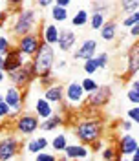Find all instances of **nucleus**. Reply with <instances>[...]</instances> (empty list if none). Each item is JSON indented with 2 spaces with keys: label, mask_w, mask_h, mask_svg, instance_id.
<instances>
[{
  "label": "nucleus",
  "mask_w": 139,
  "mask_h": 161,
  "mask_svg": "<svg viewBox=\"0 0 139 161\" xmlns=\"http://www.w3.org/2000/svg\"><path fill=\"white\" fill-rule=\"evenodd\" d=\"M73 136L77 137V143L92 147L95 141H101L104 137L106 132V123L101 117L99 112H95L93 115H84L73 125Z\"/></svg>",
  "instance_id": "obj_1"
},
{
  "label": "nucleus",
  "mask_w": 139,
  "mask_h": 161,
  "mask_svg": "<svg viewBox=\"0 0 139 161\" xmlns=\"http://www.w3.org/2000/svg\"><path fill=\"white\" fill-rule=\"evenodd\" d=\"M40 28V13L35 6L31 4H24L20 9H17L11 17V35L13 37H24L30 33H37Z\"/></svg>",
  "instance_id": "obj_2"
},
{
  "label": "nucleus",
  "mask_w": 139,
  "mask_h": 161,
  "mask_svg": "<svg viewBox=\"0 0 139 161\" xmlns=\"http://www.w3.org/2000/svg\"><path fill=\"white\" fill-rule=\"evenodd\" d=\"M55 62H57V51H55V48L48 46V44H40V48L37 50V53L31 59V66H33V70L37 73V79L40 75L51 73Z\"/></svg>",
  "instance_id": "obj_3"
},
{
  "label": "nucleus",
  "mask_w": 139,
  "mask_h": 161,
  "mask_svg": "<svg viewBox=\"0 0 139 161\" xmlns=\"http://www.w3.org/2000/svg\"><path fill=\"white\" fill-rule=\"evenodd\" d=\"M40 119L33 112H24L17 119H13V132L17 137H33L39 130Z\"/></svg>",
  "instance_id": "obj_4"
},
{
  "label": "nucleus",
  "mask_w": 139,
  "mask_h": 161,
  "mask_svg": "<svg viewBox=\"0 0 139 161\" xmlns=\"http://www.w3.org/2000/svg\"><path fill=\"white\" fill-rule=\"evenodd\" d=\"M6 77L9 79L11 86H15V88H19V90H22V92H26V88H30L31 84L37 80V73H35L33 66H31V60H26L22 68L11 71V73H6Z\"/></svg>",
  "instance_id": "obj_5"
},
{
  "label": "nucleus",
  "mask_w": 139,
  "mask_h": 161,
  "mask_svg": "<svg viewBox=\"0 0 139 161\" xmlns=\"http://www.w3.org/2000/svg\"><path fill=\"white\" fill-rule=\"evenodd\" d=\"M112 99V86L110 84H99V88L86 95V103H84V108L92 112H101Z\"/></svg>",
  "instance_id": "obj_6"
},
{
  "label": "nucleus",
  "mask_w": 139,
  "mask_h": 161,
  "mask_svg": "<svg viewBox=\"0 0 139 161\" xmlns=\"http://www.w3.org/2000/svg\"><path fill=\"white\" fill-rule=\"evenodd\" d=\"M2 95H4V103L8 104V108H9V112H11L9 119H17L20 114H22V108H24L26 92L19 90V88H15V86H8Z\"/></svg>",
  "instance_id": "obj_7"
},
{
  "label": "nucleus",
  "mask_w": 139,
  "mask_h": 161,
  "mask_svg": "<svg viewBox=\"0 0 139 161\" xmlns=\"http://www.w3.org/2000/svg\"><path fill=\"white\" fill-rule=\"evenodd\" d=\"M20 150H22V145L15 134H2L0 136V161H15Z\"/></svg>",
  "instance_id": "obj_8"
},
{
  "label": "nucleus",
  "mask_w": 139,
  "mask_h": 161,
  "mask_svg": "<svg viewBox=\"0 0 139 161\" xmlns=\"http://www.w3.org/2000/svg\"><path fill=\"white\" fill-rule=\"evenodd\" d=\"M64 103L68 104V108H84V103H86V93L82 92L81 84L77 80H71L64 86Z\"/></svg>",
  "instance_id": "obj_9"
},
{
  "label": "nucleus",
  "mask_w": 139,
  "mask_h": 161,
  "mask_svg": "<svg viewBox=\"0 0 139 161\" xmlns=\"http://www.w3.org/2000/svg\"><path fill=\"white\" fill-rule=\"evenodd\" d=\"M40 44H42V40H40V37H39V31H37V33H30V35H24V37L17 39L15 48H17L28 60H31L33 55L37 53V50L40 48Z\"/></svg>",
  "instance_id": "obj_10"
},
{
  "label": "nucleus",
  "mask_w": 139,
  "mask_h": 161,
  "mask_svg": "<svg viewBox=\"0 0 139 161\" xmlns=\"http://www.w3.org/2000/svg\"><path fill=\"white\" fill-rule=\"evenodd\" d=\"M115 150L119 154V158H126L128 159L134 152L139 150V143L136 139V136L134 134H121L117 143H115Z\"/></svg>",
  "instance_id": "obj_11"
},
{
  "label": "nucleus",
  "mask_w": 139,
  "mask_h": 161,
  "mask_svg": "<svg viewBox=\"0 0 139 161\" xmlns=\"http://www.w3.org/2000/svg\"><path fill=\"white\" fill-rule=\"evenodd\" d=\"M97 48H99V42L95 39H84L79 46L73 50V60H82V62H84V60L95 57Z\"/></svg>",
  "instance_id": "obj_12"
},
{
  "label": "nucleus",
  "mask_w": 139,
  "mask_h": 161,
  "mask_svg": "<svg viewBox=\"0 0 139 161\" xmlns=\"http://www.w3.org/2000/svg\"><path fill=\"white\" fill-rule=\"evenodd\" d=\"M60 35V28L53 22H40L39 28V37L42 40V44H48V46H57V40Z\"/></svg>",
  "instance_id": "obj_13"
},
{
  "label": "nucleus",
  "mask_w": 139,
  "mask_h": 161,
  "mask_svg": "<svg viewBox=\"0 0 139 161\" xmlns=\"http://www.w3.org/2000/svg\"><path fill=\"white\" fill-rule=\"evenodd\" d=\"M26 57L20 53L15 46L11 48L8 53H6V57H4V66H2V71L4 73H11V71L19 70V68H22L24 66V62H26Z\"/></svg>",
  "instance_id": "obj_14"
},
{
  "label": "nucleus",
  "mask_w": 139,
  "mask_h": 161,
  "mask_svg": "<svg viewBox=\"0 0 139 161\" xmlns=\"http://www.w3.org/2000/svg\"><path fill=\"white\" fill-rule=\"evenodd\" d=\"M126 73H125V79H136V75H137L139 71V44L137 42H134L132 46H130L128 50H126Z\"/></svg>",
  "instance_id": "obj_15"
},
{
  "label": "nucleus",
  "mask_w": 139,
  "mask_h": 161,
  "mask_svg": "<svg viewBox=\"0 0 139 161\" xmlns=\"http://www.w3.org/2000/svg\"><path fill=\"white\" fill-rule=\"evenodd\" d=\"M64 158L68 161H84L88 159L90 156H92V152H90V147L86 145H81V143H70L68 147L64 148Z\"/></svg>",
  "instance_id": "obj_16"
},
{
  "label": "nucleus",
  "mask_w": 139,
  "mask_h": 161,
  "mask_svg": "<svg viewBox=\"0 0 139 161\" xmlns=\"http://www.w3.org/2000/svg\"><path fill=\"white\" fill-rule=\"evenodd\" d=\"M77 48V33L73 30H60L59 40H57V50L62 53H70Z\"/></svg>",
  "instance_id": "obj_17"
},
{
  "label": "nucleus",
  "mask_w": 139,
  "mask_h": 161,
  "mask_svg": "<svg viewBox=\"0 0 139 161\" xmlns=\"http://www.w3.org/2000/svg\"><path fill=\"white\" fill-rule=\"evenodd\" d=\"M48 148H50V139L46 136H33L24 145V152L31 154V156H37L40 152H46Z\"/></svg>",
  "instance_id": "obj_18"
},
{
  "label": "nucleus",
  "mask_w": 139,
  "mask_h": 161,
  "mask_svg": "<svg viewBox=\"0 0 139 161\" xmlns=\"http://www.w3.org/2000/svg\"><path fill=\"white\" fill-rule=\"evenodd\" d=\"M42 99L48 101L51 106H53V104H60V103H64V84L55 82V84H51V86H48V88H44V95H42Z\"/></svg>",
  "instance_id": "obj_19"
},
{
  "label": "nucleus",
  "mask_w": 139,
  "mask_h": 161,
  "mask_svg": "<svg viewBox=\"0 0 139 161\" xmlns=\"http://www.w3.org/2000/svg\"><path fill=\"white\" fill-rule=\"evenodd\" d=\"M64 125H66V115H62V114H59V112H53V115H51V117L40 121L39 130L44 132V134H48V132L59 130L60 126H64Z\"/></svg>",
  "instance_id": "obj_20"
},
{
  "label": "nucleus",
  "mask_w": 139,
  "mask_h": 161,
  "mask_svg": "<svg viewBox=\"0 0 139 161\" xmlns=\"http://www.w3.org/2000/svg\"><path fill=\"white\" fill-rule=\"evenodd\" d=\"M99 35L104 42H114L117 39V35H119V22L115 19H108L103 24V28L99 30Z\"/></svg>",
  "instance_id": "obj_21"
},
{
  "label": "nucleus",
  "mask_w": 139,
  "mask_h": 161,
  "mask_svg": "<svg viewBox=\"0 0 139 161\" xmlns=\"http://www.w3.org/2000/svg\"><path fill=\"white\" fill-rule=\"evenodd\" d=\"M33 110H35L33 114H35L40 121L51 117V115H53V112H55V110H53V106H51L48 101H44L42 97H37V99H35V103H33Z\"/></svg>",
  "instance_id": "obj_22"
},
{
  "label": "nucleus",
  "mask_w": 139,
  "mask_h": 161,
  "mask_svg": "<svg viewBox=\"0 0 139 161\" xmlns=\"http://www.w3.org/2000/svg\"><path fill=\"white\" fill-rule=\"evenodd\" d=\"M68 145H70V139H68V134L66 132L55 134L53 139L50 141V147H51V150H53V154H62Z\"/></svg>",
  "instance_id": "obj_23"
},
{
  "label": "nucleus",
  "mask_w": 139,
  "mask_h": 161,
  "mask_svg": "<svg viewBox=\"0 0 139 161\" xmlns=\"http://www.w3.org/2000/svg\"><path fill=\"white\" fill-rule=\"evenodd\" d=\"M88 19H90V11L81 8V9H77L73 13V17L70 19V22H71L73 28H84V26H88Z\"/></svg>",
  "instance_id": "obj_24"
},
{
  "label": "nucleus",
  "mask_w": 139,
  "mask_h": 161,
  "mask_svg": "<svg viewBox=\"0 0 139 161\" xmlns=\"http://www.w3.org/2000/svg\"><path fill=\"white\" fill-rule=\"evenodd\" d=\"M50 17H51V22L59 26V24H62V22H68L70 20V13H68V9H62V8H59V6L51 4Z\"/></svg>",
  "instance_id": "obj_25"
},
{
  "label": "nucleus",
  "mask_w": 139,
  "mask_h": 161,
  "mask_svg": "<svg viewBox=\"0 0 139 161\" xmlns=\"http://www.w3.org/2000/svg\"><path fill=\"white\" fill-rule=\"evenodd\" d=\"M108 20V17H104L103 13H97V11H90V19H88V26L92 31H99L103 28V24Z\"/></svg>",
  "instance_id": "obj_26"
},
{
  "label": "nucleus",
  "mask_w": 139,
  "mask_h": 161,
  "mask_svg": "<svg viewBox=\"0 0 139 161\" xmlns=\"http://www.w3.org/2000/svg\"><path fill=\"white\" fill-rule=\"evenodd\" d=\"M126 99L132 106H139V80L132 79L128 90H126Z\"/></svg>",
  "instance_id": "obj_27"
},
{
  "label": "nucleus",
  "mask_w": 139,
  "mask_h": 161,
  "mask_svg": "<svg viewBox=\"0 0 139 161\" xmlns=\"http://www.w3.org/2000/svg\"><path fill=\"white\" fill-rule=\"evenodd\" d=\"M115 6L121 9L123 17H126V15H132L134 11H139V0H121Z\"/></svg>",
  "instance_id": "obj_28"
},
{
  "label": "nucleus",
  "mask_w": 139,
  "mask_h": 161,
  "mask_svg": "<svg viewBox=\"0 0 139 161\" xmlns=\"http://www.w3.org/2000/svg\"><path fill=\"white\" fill-rule=\"evenodd\" d=\"M101 159L103 161H119V154L115 150V145H104L101 150Z\"/></svg>",
  "instance_id": "obj_29"
},
{
  "label": "nucleus",
  "mask_w": 139,
  "mask_h": 161,
  "mask_svg": "<svg viewBox=\"0 0 139 161\" xmlns=\"http://www.w3.org/2000/svg\"><path fill=\"white\" fill-rule=\"evenodd\" d=\"M114 6H115V4H112V2H101V0H97V2H90V8H92V11L103 13L104 17H108L110 9H112Z\"/></svg>",
  "instance_id": "obj_30"
},
{
  "label": "nucleus",
  "mask_w": 139,
  "mask_h": 161,
  "mask_svg": "<svg viewBox=\"0 0 139 161\" xmlns=\"http://www.w3.org/2000/svg\"><path fill=\"white\" fill-rule=\"evenodd\" d=\"M81 88H82V92L86 93V95H90V93H93V92L99 88V82L93 79V77H84V79L79 82Z\"/></svg>",
  "instance_id": "obj_31"
},
{
  "label": "nucleus",
  "mask_w": 139,
  "mask_h": 161,
  "mask_svg": "<svg viewBox=\"0 0 139 161\" xmlns=\"http://www.w3.org/2000/svg\"><path fill=\"white\" fill-rule=\"evenodd\" d=\"M82 71L86 73V77H92V75H95V73L99 71V66H97L95 57H92V59H88V60L82 62Z\"/></svg>",
  "instance_id": "obj_32"
},
{
  "label": "nucleus",
  "mask_w": 139,
  "mask_h": 161,
  "mask_svg": "<svg viewBox=\"0 0 139 161\" xmlns=\"http://www.w3.org/2000/svg\"><path fill=\"white\" fill-rule=\"evenodd\" d=\"M136 24H139V11H134L132 15H126V17H123V20H121V26L125 30H130Z\"/></svg>",
  "instance_id": "obj_33"
},
{
  "label": "nucleus",
  "mask_w": 139,
  "mask_h": 161,
  "mask_svg": "<svg viewBox=\"0 0 139 161\" xmlns=\"http://www.w3.org/2000/svg\"><path fill=\"white\" fill-rule=\"evenodd\" d=\"M13 48V42L8 35H0V57H6V53Z\"/></svg>",
  "instance_id": "obj_34"
},
{
  "label": "nucleus",
  "mask_w": 139,
  "mask_h": 161,
  "mask_svg": "<svg viewBox=\"0 0 139 161\" xmlns=\"http://www.w3.org/2000/svg\"><path fill=\"white\" fill-rule=\"evenodd\" d=\"M95 60H97V66H99V70H104V68H108V64H110V55L106 53V51L95 53Z\"/></svg>",
  "instance_id": "obj_35"
},
{
  "label": "nucleus",
  "mask_w": 139,
  "mask_h": 161,
  "mask_svg": "<svg viewBox=\"0 0 139 161\" xmlns=\"http://www.w3.org/2000/svg\"><path fill=\"white\" fill-rule=\"evenodd\" d=\"M39 82H40V86L48 88V86H51V84H55L57 80H55V77H53V71H51V73H46V75H40Z\"/></svg>",
  "instance_id": "obj_36"
},
{
  "label": "nucleus",
  "mask_w": 139,
  "mask_h": 161,
  "mask_svg": "<svg viewBox=\"0 0 139 161\" xmlns=\"http://www.w3.org/2000/svg\"><path fill=\"white\" fill-rule=\"evenodd\" d=\"M35 161H59V158L53 154V152H40V154H37L35 156Z\"/></svg>",
  "instance_id": "obj_37"
},
{
  "label": "nucleus",
  "mask_w": 139,
  "mask_h": 161,
  "mask_svg": "<svg viewBox=\"0 0 139 161\" xmlns=\"http://www.w3.org/2000/svg\"><path fill=\"white\" fill-rule=\"evenodd\" d=\"M9 115H11V112H9V108H8V104L4 103V95L0 93V121L9 119Z\"/></svg>",
  "instance_id": "obj_38"
},
{
  "label": "nucleus",
  "mask_w": 139,
  "mask_h": 161,
  "mask_svg": "<svg viewBox=\"0 0 139 161\" xmlns=\"http://www.w3.org/2000/svg\"><path fill=\"white\" fill-rule=\"evenodd\" d=\"M126 119L130 121V123H139V106H132L128 112H126Z\"/></svg>",
  "instance_id": "obj_39"
},
{
  "label": "nucleus",
  "mask_w": 139,
  "mask_h": 161,
  "mask_svg": "<svg viewBox=\"0 0 139 161\" xmlns=\"http://www.w3.org/2000/svg\"><path fill=\"white\" fill-rule=\"evenodd\" d=\"M132 128H134V123H130L128 119L119 121V132L121 134H132Z\"/></svg>",
  "instance_id": "obj_40"
},
{
  "label": "nucleus",
  "mask_w": 139,
  "mask_h": 161,
  "mask_svg": "<svg viewBox=\"0 0 139 161\" xmlns=\"http://www.w3.org/2000/svg\"><path fill=\"white\" fill-rule=\"evenodd\" d=\"M8 20H9V11L0 9V28H4L8 24Z\"/></svg>",
  "instance_id": "obj_41"
},
{
  "label": "nucleus",
  "mask_w": 139,
  "mask_h": 161,
  "mask_svg": "<svg viewBox=\"0 0 139 161\" xmlns=\"http://www.w3.org/2000/svg\"><path fill=\"white\" fill-rule=\"evenodd\" d=\"M103 147H104V143H103V139L101 141H95L92 147H90V152H93V154H97V152L103 150Z\"/></svg>",
  "instance_id": "obj_42"
},
{
  "label": "nucleus",
  "mask_w": 139,
  "mask_h": 161,
  "mask_svg": "<svg viewBox=\"0 0 139 161\" xmlns=\"http://www.w3.org/2000/svg\"><path fill=\"white\" fill-rule=\"evenodd\" d=\"M53 4H55V6H59V8H62V9H68L70 6H71V2H70V0H55Z\"/></svg>",
  "instance_id": "obj_43"
},
{
  "label": "nucleus",
  "mask_w": 139,
  "mask_h": 161,
  "mask_svg": "<svg viewBox=\"0 0 139 161\" xmlns=\"http://www.w3.org/2000/svg\"><path fill=\"white\" fill-rule=\"evenodd\" d=\"M64 68H68V62H66V59H60L55 62V66H53V70H64Z\"/></svg>",
  "instance_id": "obj_44"
},
{
  "label": "nucleus",
  "mask_w": 139,
  "mask_h": 161,
  "mask_svg": "<svg viewBox=\"0 0 139 161\" xmlns=\"http://www.w3.org/2000/svg\"><path fill=\"white\" fill-rule=\"evenodd\" d=\"M35 8L37 9H46V8H51V2H46V0H40L35 4Z\"/></svg>",
  "instance_id": "obj_45"
},
{
  "label": "nucleus",
  "mask_w": 139,
  "mask_h": 161,
  "mask_svg": "<svg viewBox=\"0 0 139 161\" xmlns=\"http://www.w3.org/2000/svg\"><path fill=\"white\" fill-rule=\"evenodd\" d=\"M128 31H130V37H132V39H137V37H139V24L132 26Z\"/></svg>",
  "instance_id": "obj_46"
},
{
  "label": "nucleus",
  "mask_w": 139,
  "mask_h": 161,
  "mask_svg": "<svg viewBox=\"0 0 139 161\" xmlns=\"http://www.w3.org/2000/svg\"><path fill=\"white\" fill-rule=\"evenodd\" d=\"M128 161H139V150H136L132 156L128 158Z\"/></svg>",
  "instance_id": "obj_47"
},
{
  "label": "nucleus",
  "mask_w": 139,
  "mask_h": 161,
  "mask_svg": "<svg viewBox=\"0 0 139 161\" xmlns=\"http://www.w3.org/2000/svg\"><path fill=\"white\" fill-rule=\"evenodd\" d=\"M4 80H6V73H4V71L0 70V84H2Z\"/></svg>",
  "instance_id": "obj_48"
},
{
  "label": "nucleus",
  "mask_w": 139,
  "mask_h": 161,
  "mask_svg": "<svg viewBox=\"0 0 139 161\" xmlns=\"http://www.w3.org/2000/svg\"><path fill=\"white\" fill-rule=\"evenodd\" d=\"M2 66H4V57H0V70H2Z\"/></svg>",
  "instance_id": "obj_49"
},
{
  "label": "nucleus",
  "mask_w": 139,
  "mask_h": 161,
  "mask_svg": "<svg viewBox=\"0 0 139 161\" xmlns=\"http://www.w3.org/2000/svg\"><path fill=\"white\" fill-rule=\"evenodd\" d=\"M4 6H6V2H0V9H2V8H4Z\"/></svg>",
  "instance_id": "obj_50"
},
{
  "label": "nucleus",
  "mask_w": 139,
  "mask_h": 161,
  "mask_svg": "<svg viewBox=\"0 0 139 161\" xmlns=\"http://www.w3.org/2000/svg\"><path fill=\"white\" fill-rule=\"evenodd\" d=\"M59 161H68V159H66V158H60V159Z\"/></svg>",
  "instance_id": "obj_51"
},
{
  "label": "nucleus",
  "mask_w": 139,
  "mask_h": 161,
  "mask_svg": "<svg viewBox=\"0 0 139 161\" xmlns=\"http://www.w3.org/2000/svg\"><path fill=\"white\" fill-rule=\"evenodd\" d=\"M119 161H128V159H126V158H121V159Z\"/></svg>",
  "instance_id": "obj_52"
},
{
  "label": "nucleus",
  "mask_w": 139,
  "mask_h": 161,
  "mask_svg": "<svg viewBox=\"0 0 139 161\" xmlns=\"http://www.w3.org/2000/svg\"><path fill=\"white\" fill-rule=\"evenodd\" d=\"M0 136H2V125H0Z\"/></svg>",
  "instance_id": "obj_53"
}]
</instances>
